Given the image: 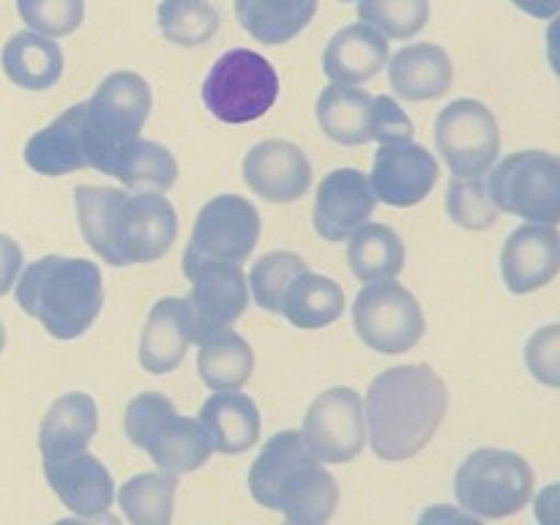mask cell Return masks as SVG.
I'll list each match as a JSON object with an SVG mask.
<instances>
[{
  "label": "cell",
  "mask_w": 560,
  "mask_h": 525,
  "mask_svg": "<svg viewBox=\"0 0 560 525\" xmlns=\"http://www.w3.org/2000/svg\"><path fill=\"white\" fill-rule=\"evenodd\" d=\"M74 211L85 244L113 268L162 260L178 238V211L164 191L77 186Z\"/></svg>",
  "instance_id": "cell-1"
},
{
  "label": "cell",
  "mask_w": 560,
  "mask_h": 525,
  "mask_svg": "<svg viewBox=\"0 0 560 525\" xmlns=\"http://www.w3.org/2000/svg\"><path fill=\"white\" fill-rule=\"evenodd\" d=\"M448 413V388L430 364H399L370 383L366 441L383 463L424 452Z\"/></svg>",
  "instance_id": "cell-2"
},
{
  "label": "cell",
  "mask_w": 560,
  "mask_h": 525,
  "mask_svg": "<svg viewBox=\"0 0 560 525\" xmlns=\"http://www.w3.org/2000/svg\"><path fill=\"white\" fill-rule=\"evenodd\" d=\"M249 492L255 503L293 525L328 523L339 503L337 479L312 457L295 430L268 438L249 468Z\"/></svg>",
  "instance_id": "cell-3"
},
{
  "label": "cell",
  "mask_w": 560,
  "mask_h": 525,
  "mask_svg": "<svg viewBox=\"0 0 560 525\" xmlns=\"http://www.w3.org/2000/svg\"><path fill=\"white\" fill-rule=\"evenodd\" d=\"M16 304L55 339H77L104 306L102 271L85 257L47 255L16 277Z\"/></svg>",
  "instance_id": "cell-4"
},
{
  "label": "cell",
  "mask_w": 560,
  "mask_h": 525,
  "mask_svg": "<svg viewBox=\"0 0 560 525\" xmlns=\"http://www.w3.org/2000/svg\"><path fill=\"white\" fill-rule=\"evenodd\" d=\"M153 107V93L137 71H113L82 102V135H85L88 170L113 173L115 162L140 137Z\"/></svg>",
  "instance_id": "cell-5"
},
{
  "label": "cell",
  "mask_w": 560,
  "mask_h": 525,
  "mask_svg": "<svg viewBox=\"0 0 560 525\" xmlns=\"http://www.w3.org/2000/svg\"><path fill=\"white\" fill-rule=\"evenodd\" d=\"M124 430L126 438L142 448L159 470L175 476L202 468L213 452L200 421L180 416L175 405L159 392L137 394L126 405Z\"/></svg>",
  "instance_id": "cell-6"
},
{
  "label": "cell",
  "mask_w": 560,
  "mask_h": 525,
  "mask_svg": "<svg viewBox=\"0 0 560 525\" xmlns=\"http://www.w3.org/2000/svg\"><path fill=\"white\" fill-rule=\"evenodd\" d=\"M534 468L509 448H476L454 474L457 506L474 520H501L523 512L534 495Z\"/></svg>",
  "instance_id": "cell-7"
},
{
  "label": "cell",
  "mask_w": 560,
  "mask_h": 525,
  "mask_svg": "<svg viewBox=\"0 0 560 525\" xmlns=\"http://www.w3.org/2000/svg\"><path fill=\"white\" fill-rule=\"evenodd\" d=\"M202 104L222 124H252L279 98V74L255 49H228L202 80Z\"/></svg>",
  "instance_id": "cell-8"
},
{
  "label": "cell",
  "mask_w": 560,
  "mask_h": 525,
  "mask_svg": "<svg viewBox=\"0 0 560 525\" xmlns=\"http://www.w3.org/2000/svg\"><path fill=\"white\" fill-rule=\"evenodd\" d=\"M315 118L323 135L339 145L413 140V120L392 96H372L361 88L328 85L317 96Z\"/></svg>",
  "instance_id": "cell-9"
},
{
  "label": "cell",
  "mask_w": 560,
  "mask_h": 525,
  "mask_svg": "<svg viewBox=\"0 0 560 525\" xmlns=\"http://www.w3.org/2000/svg\"><path fill=\"white\" fill-rule=\"evenodd\" d=\"M487 175V195L503 213L539 224L560 222V162L556 153L517 151Z\"/></svg>",
  "instance_id": "cell-10"
},
{
  "label": "cell",
  "mask_w": 560,
  "mask_h": 525,
  "mask_svg": "<svg viewBox=\"0 0 560 525\" xmlns=\"http://www.w3.org/2000/svg\"><path fill=\"white\" fill-rule=\"evenodd\" d=\"M353 326L361 342L383 355L408 353L424 337L419 299L394 279L366 282L353 301Z\"/></svg>",
  "instance_id": "cell-11"
},
{
  "label": "cell",
  "mask_w": 560,
  "mask_h": 525,
  "mask_svg": "<svg viewBox=\"0 0 560 525\" xmlns=\"http://www.w3.org/2000/svg\"><path fill=\"white\" fill-rule=\"evenodd\" d=\"M435 148L454 178L487 175L501 153V126L485 102L454 98L435 118Z\"/></svg>",
  "instance_id": "cell-12"
},
{
  "label": "cell",
  "mask_w": 560,
  "mask_h": 525,
  "mask_svg": "<svg viewBox=\"0 0 560 525\" xmlns=\"http://www.w3.org/2000/svg\"><path fill=\"white\" fill-rule=\"evenodd\" d=\"M301 441L323 465L353 463L366 446L364 399L350 386L317 394L304 413Z\"/></svg>",
  "instance_id": "cell-13"
},
{
  "label": "cell",
  "mask_w": 560,
  "mask_h": 525,
  "mask_svg": "<svg viewBox=\"0 0 560 525\" xmlns=\"http://www.w3.org/2000/svg\"><path fill=\"white\" fill-rule=\"evenodd\" d=\"M260 211L241 195L211 197L200 208L186 252L211 260L246 262L260 241Z\"/></svg>",
  "instance_id": "cell-14"
},
{
  "label": "cell",
  "mask_w": 560,
  "mask_h": 525,
  "mask_svg": "<svg viewBox=\"0 0 560 525\" xmlns=\"http://www.w3.org/2000/svg\"><path fill=\"white\" fill-rule=\"evenodd\" d=\"M184 277L191 282L189 306L197 334L208 328L233 326L249 306V284L238 262L211 260L184 252ZM195 334V339H197Z\"/></svg>",
  "instance_id": "cell-15"
},
{
  "label": "cell",
  "mask_w": 560,
  "mask_h": 525,
  "mask_svg": "<svg viewBox=\"0 0 560 525\" xmlns=\"http://www.w3.org/2000/svg\"><path fill=\"white\" fill-rule=\"evenodd\" d=\"M438 178H441L438 159L413 140L381 142L372 159V191L377 202L392 208L419 206L435 189Z\"/></svg>",
  "instance_id": "cell-16"
},
{
  "label": "cell",
  "mask_w": 560,
  "mask_h": 525,
  "mask_svg": "<svg viewBox=\"0 0 560 525\" xmlns=\"http://www.w3.org/2000/svg\"><path fill=\"white\" fill-rule=\"evenodd\" d=\"M49 490L71 514L82 520L107 517L115 501L113 474L88 448L42 457Z\"/></svg>",
  "instance_id": "cell-17"
},
{
  "label": "cell",
  "mask_w": 560,
  "mask_h": 525,
  "mask_svg": "<svg viewBox=\"0 0 560 525\" xmlns=\"http://www.w3.org/2000/svg\"><path fill=\"white\" fill-rule=\"evenodd\" d=\"M375 206L377 197L372 191L370 175L355 167L331 170L315 191L312 224L323 241L339 244L348 241L353 230L370 222Z\"/></svg>",
  "instance_id": "cell-18"
},
{
  "label": "cell",
  "mask_w": 560,
  "mask_h": 525,
  "mask_svg": "<svg viewBox=\"0 0 560 525\" xmlns=\"http://www.w3.org/2000/svg\"><path fill=\"white\" fill-rule=\"evenodd\" d=\"M244 180L257 197L277 206L301 200L312 186V164L290 140H262L244 156Z\"/></svg>",
  "instance_id": "cell-19"
},
{
  "label": "cell",
  "mask_w": 560,
  "mask_h": 525,
  "mask_svg": "<svg viewBox=\"0 0 560 525\" xmlns=\"http://www.w3.org/2000/svg\"><path fill=\"white\" fill-rule=\"evenodd\" d=\"M560 271V235L552 224L528 222L512 230L501 249V277L509 293L528 295L547 288Z\"/></svg>",
  "instance_id": "cell-20"
},
{
  "label": "cell",
  "mask_w": 560,
  "mask_h": 525,
  "mask_svg": "<svg viewBox=\"0 0 560 525\" xmlns=\"http://www.w3.org/2000/svg\"><path fill=\"white\" fill-rule=\"evenodd\" d=\"M195 315L186 299L167 295L159 299L148 312L140 337V366L151 375H167L178 370L186 350L195 342Z\"/></svg>",
  "instance_id": "cell-21"
},
{
  "label": "cell",
  "mask_w": 560,
  "mask_h": 525,
  "mask_svg": "<svg viewBox=\"0 0 560 525\" xmlns=\"http://www.w3.org/2000/svg\"><path fill=\"white\" fill-rule=\"evenodd\" d=\"M388 63V38L366 22L342 27L323 49V74L334 85L359 88L375 80Z\"/></svg>",
  "instance_id": "cell-22"
},
{
  "label": "cell",
  "mask_w": 560,
  "mask_h": 525,
  "mask_svg": "<svg viewBox=\"0 0 560 525\" xmlns=\"http://www.w3.org/2000/svg\"><path fill=\"white\" fill-rule=\"evenodd\" d=\"M25 164L38 175L60 178V175L88 170L85 135H82V102L71 104L52 124L38 129L25 142Z\"/></svg>",
  "instance_id": "cell-23"
},
{
  "label": "cell",
  "mask_w": 560,
  "mask_h": 525,
  "mask_svg": "<svg viewBox=\"0 0 560 525\" xmlns=\"http://www.w3.org/2000/svg\"><path fill=\"white\" fill-rule=\"evenodd\" d=\"M386 66L394 93L405 102H432L454 85V63L438 44H408Z\"/></svg>",
  "instance_id": "cell-24"
},
{
  "label": "cell",
  "mask_w": 560,
  "mask_h": 525,
  "mask_svg": "<svg viewBox=\"0 0 560 525\" xmlns=\"http://www.w3.org/2000/svg\"><path fill=\"white\" fill-rule=\"evenodd\" d=\"M197 421L219 454H244L260 441V408L241 388L213 392L202 402Z\"/></svg>",
  "instance_id": "cell-25"
},
{
  "label": "cell",
  "mask_w": 560,
  "mask_h": 525,
  "mask_svg": "<svg viewBox=\"0 0 560 525\" xmlns=\"http://www.w3.org/2000/svg\"><path fill=\"white\" fill-rule=\"evenodd\" d=\"M197 372L211 392L244 388L255 372V350L230 326L197 334Z\"/></svg>",
  "instance_id": "cell-26"
},
{
  "label": "cell",
  "mask_w": 560,
  "mask_h": 525,
  "mask_svg": "<svg viewBox=\"0 0 560 525\" xmlns=\"http://www.w3.org/2000/svg\"><path fill=\"white\" fill-rule=\"evenodd\" d=\"M0 66L22 91H49L63 77V49L36 31H20L3 44Z\"/></svg>",
  "instance_id": "cell-27"
},
{
  "label": "cell",
  "mask_w": 560,
  "mask_h": 525,
  "mask_svg": "<svg viewBox=\"0 0 560 525\" xmlns=\"http://www.w3.org/2000/svg\"><path fill=\"white\" fill-rule=\"evenodd\" d=\"M98 432V408L91 394L69 392L55 399L38 424L42 457L88 448Z\"/></svg>",
  "instance_id": "cell-28"
},
{
  "label": "cell",
  "mask_w": 560,
  "mask_h": 525,
  "mask_svg": "<svg viewBox=\"0 0 560 525\" xmlns=\"http://www.w3.org/2000/svg\"><path fill=\"white\" fill-rule=\"evenodd\" d=\"M342 284L334 282L331 277L315 273L312 268H304V271L290 282L279 315L288 317L290 326L304 328V331H317V328H326L331 326V323H337L339 317H342Z\"/></svg>",
  "instance_id": "cell-29"
},
{
  "label": "cell",
  "mask_w": 560,
  "mask_h": 525,
  "mask_svg": "<svg viewBox=\"0 0 560 525\" xmlns=\"http://www.w3.org/2000/svg\"><path fill=\"white\" fill-rule=\"evenodd\" d=\"M315 11L317 0H235L241 27L268 47H279L299 36Z\"/></svg>",
  "instance_id": "cell-30"
},
{
  "label": "cell",
  "mask_w": 560,
  "mask_h": 525,
  "mask_svg": "<svg viewBox=\"0 0 560 525\" xmlns=\"http://www.w3.org/2000/svg\"><path fill=\"white\" fill-rule=\"evenodd\" d=\"M348 262L364 284L397 279L405 268V244L388 224L364 222L348 238Z\"/></svg>",
  "instance_id": "cell-31"
},
{
  "label": "cell",
  "mask_w": 560,
  "mask_h": 525,
  "mask_svg": "<svg viewBox=\"0 0 560 525\" xmlns=\"http://www.w3.org/2000/svg\"><path fill=\"white\" fill-rule=\"evenodd\" d=\"M178 476L167 470L137 474L118 490V506L135 525H170L175 512Z\"/></svg>",
  "instance_id": "cell-32"
},
{
  "label": "cell",
  "mask_w": 560,
  "mask_h": 525,
  "mask_svg": "<svg viewBox=\"0 0 560 525\" xmlns=\"http://www.w3.org/2000/svg\"><path fill=\"white\" fill-rule=\"evenodd\" d=\"M109 175L129 191H170L178 180V162L162 142L137 137Z\"/></svg>",
  "instance_id": "cell-33"
},
{
  "label": "cell",
  "mask_w": 560,
  "mask_h": 525,
  "mask_svg": "<svg viewBox=\"0 0 560 525\" xmlns=\"http://www.w3.org/2000/svg\"><path fill=\"white\" fill-rule=\"evenodd\" d=\"M162 38L175 47H202L219 33V11L211 0H162L156 9Z\"/></svg>",
  "instance_id": "cell-34"
},
{
  "label": "cell",
  "mask_w": 560,
  "mask_h": 525,
  "mask_svg": "<svg viewBox=\"0 0 560 525\" xmlns=\"http://www.w3.org/2000/svg\"><path fill=\"white\" fill-rule=\"evenodd\" d=\"M304 268H310V262L304 260L295 252H268L260 260L252 266L249 273V293L255 295V304L260 306L262 312H271V315H279L282 310V299L288 293L290 282L299 277Z\"/></svg>",
  "instance_id": "cell-35"
},
{
  "label": "cell",
  "mask_w": 560,
  "mask_h": 525,
  "mask_svg": "<svg viewBox=\"0 0 560 525\" xmlns=\"http://www.w3.org/2000/svg\"><path fill=\"white\" fill-rule=\"evenodd\" d=\"M359 20L386 38L408 42L430 22V0H359Z\"/></svg>",
  "instance_id": "cell-36"
},
{
  "label": "cell",
  "mask_w": 560,
  "mask_h": 525,
  "mask_svg": "<svg viewBox=\"0 0 560 525\" xmlns=\"http://www.w3.org/2000/svg\"><path fill=\"white\" fill-rule=\"evenodd\" d=\"M446 211L454 224L465 230H487L498 222V208L487 195L485 175L454 178L446 189Z\"/></svg>",
  "instance_id": "cell-37"
},
{
  "label": "cell",
  "mask_w": 560,
  "mask_h": 525,
  "mask_svg": "<svg viewBox=\"0 0 560 525\" xmlns=\"http://www.w3.org/2000/svg\"><path fill=\"white\" fill-rule=\"evenodd\" d=\"M22 22L49 38L71 36L85 22V0H16Z\"/></svg>",
  "instance_id": "cell-38"
},
{
  "label": "cell",
  "mask_w": 560,
  "mask_h": 525,
  "mask_svg": "<svg viewBox=\"0 0 560 525\" xmlns=\"http://www.w3.org/2000/svg\"><path fill=\"white\" fill-rule=\"evenodd\" d=\"M558 323H550L541 331H536L534 337L525 345V361H528V370L534 372L536 381H541L545 386L558 388L560 383V370H558Z\"/></svg>",
  "instance_id": "cell-39"
},
{
  "label": "cell",
  "mask_w": 560,
  "mask_h": 525,
  "mask_svg": "<svg viewBox=\"0 0 560 525\" xmlns=\"http://www.w3.org/2000/svg\"><path fill=\"white\" fill-rule=\"evenodd\" d=\"M22 262H25L22 246L11 235L0 233V299L14 288L16 277L22 271Z\"/></svg>",
  "instance_id": "cell-40"
},
{
  "label": "cell",
  "mask_w": 560,
  "mask_h": 525,
  "mask_svg": "<svg viewBox=\"0 0 560 525\" xmlns=\"http://www.w3.org/2000/svg\"><path fill=\"white\" fill-rule=\"evenodd\" d=\"M512 3L534 20H552L560 11V0H512Z\"/></svg>",
  "instance_id": "cell-41"
},
{
  "label": "cell",
  "mask_w": 560,
  "mask_h": 525,
  "mask_svg": "<svg viewBox=\"0 0 560 525\" xmlns=\"http://www.w3.org/2000/svg\"><path fill=\"white\" fill-rule=\"evenodd\" d=\"M5 348V328H3V320H0V353H3Z\"/></svg>",
  "instance_id": "cell-42"
},
{
  "label": "cell",
  "mask_w": 560,
  "mask_h": 525,
  "mask_svg": "<svg viewBox=\"0 0 560 525\" xmlns=\"http://www.w3.org/2000/svg\"><path fill=\"white\" fill-rule=\"evenodd\" d=\"M339 3H353V0H339Z\"/></svg>",
  "instance_id": "cell-43"
}]
</instances>
